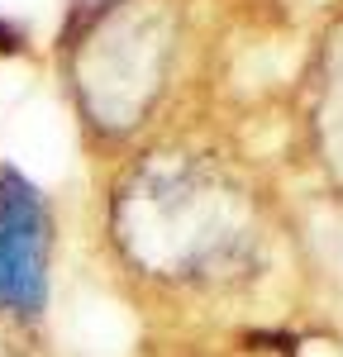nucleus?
<instances>
[{
    "mask_svg": "<svg viewBox=\"0 0 343 357\" xmlns=\"http://www.w3.org/2000/svg\"><path fill=\"white\" fill-rule=\"evenodd\" d=\"M48 301V205L20 172H0V310Z\"/></svg>",
    "mask_w": 343,
    "mask_h": 357,
    "instance_id": "obj_1",
    "label": "nucleus"
}]
</instances>
